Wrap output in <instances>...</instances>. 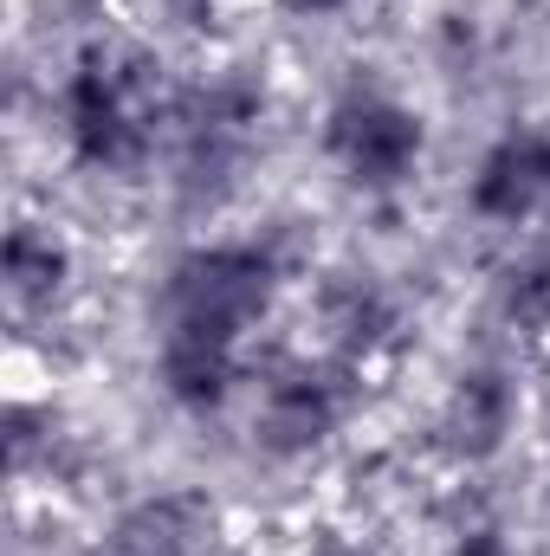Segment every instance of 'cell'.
Segmentation results:
<instances>
[{
	"instance_id": "cell-4",
	"label": "cell",
	"mask_w": 550,
	"mask_h": 556,
	"mask_svg": "<svg viewBox=\"0 0 550 556\" xmlns=\"http://www.w3.org/2000/svg\"><path fill=\"white\" fill-rule=\"evenodd\" d=\"M421 149H427L421 117H414L402 98H389V91L350 85L324 111V155L343 168V181H357L370 194L402 188L414 168H421Z\"/></svg>"
},
{
	"instance_id": "cell-6",
	"label": "cell",
	"mask_w": 550,
	"mask_h": 556,
	"mask_svg": "<svg viewBox=\"0 0 550 556\" xmlns=\"http://www.w3.org/2000/svg\"><path fill=\"white\" fill-rule=\"evenodd\" d=\"M466 201L492 227H518V220L545 214L550 207V130H505L479 155Z\"/></svg>"
},
{
	"instance_id": "cell-3",
	"label": "cell",
	"mask_w": 550,
	"mask_h": 556,
	"mask_svg": "<svg viewBox=\"0 0 550 556\" xmlns=\"http://www.w3.org/2000/svg\"><path fill=\"white\" fill-rule=\"evenodd\" d=\"M266 98L253 78L240 72H214L195 78L168 98V124H175V162H182V188L188 194H221L247 149H253V124H260Z\"/></svg>"
},
{
	"instance_id": "cell-17",
	"label": "cell",
	"mask_w": 550,
	"mask_h": 556,
	"mask_svg": "<svg viewBox=\"0 0 550 556\" xmlns=\"http://www.w3.org/2000/svg\"><path fill=\"white\" fill-rule=\"evenodd\" d=\"M291 13H311V20H324V13H350L357 0H285Z\"/></svg>"
},
{
	"instance_id": "cell-8",
	"label": "cell",
	"mask_w": 550,
	"mask_h": 556,
	"mask_svg": "<svg viewBox=\"0 0 550 556\" xmlns=\"http://www.w3.org/2000/svg\"><path fill=\"white\" fill-rule=\"evenodd\" d=\"M214 531H221V511L201 492H155L104 531L98 556H208Z\"/></svg>"
},
{
	"instance_id": "cell-10",
	"label": "cell",
	"mask_w": 550,
	"mask_h": 556,
	"mask_svg": "<svg viewBox=\"0 0 550 556\" xmlns=\"http://www.w3.org/2000/svg\"><path fill=\"white\" fill-rule=\"evenodd\" d=\"M324 330H330V350L343 356V363H370V356H383V350H396L402 343V304H396V291L389 285H376V278H337V285H324Z\"/></svg>"
},
{
	"instance_id": "cell-7",
	"label": "cell",
	"mask_w": 550,
	"mask_h": 556,
	"mask_svg": "<svg viewBox=\"0 0 550 556\" xmlns=\"http://www.w3.org/2000/svg\"><path fill=\"white\" fill-rule=\"evenodd\" d=\"M512 427H518V389H512V376L505 369H466L447 389V402H440L434 440H440L447 459L479 466V459H492L512 440Z\"/></svg>"
},
{
	"instance_id": "cell-13",
	"label": "cell",
	"mask_w": 550,
	"mask_h": 556,
	"mask_svg": "<svg viewBox=\"0 0 550 556\" xmlns=\"http://www.w3.org/2000/svg\"><path fill=\"white\" fill-rule=\"evenodd\" d=\"M7 446L20 472H52L65 453V427L52 420V408H13L7 415Z\"/></svg>"
},
{
	"instance_id": "cell-14",
	"label": "cell",
	"mask_w": 550,
	"mask_h": 556,
	"mask_svg": "<svg viewBox=\"0 0 550 556\" xmlns=\"http://www.w3.org/2000/svg\"><path fill=\"white\" fill-rule=\"evenodd\" d=\"M149 7L175 33H214V13H221V0H149Z\"/></svg>"
},
{
	"instance_id": "cell-16",
	"label": "cell",
	"mask_w": 550,
	"mask_h": 556,
	"mask_svg": "<svg viewBox=\"0 0 550 556\" xmlns=\"http://www.w3.org/2000/svg\"><path fill=\"white\" fill-rule=\"evenodd\" d=\"M311 556H376L363 538H343V531H324L317 544H311Z\"/></svg>"
},
{
	"instance_id": "cell-1",
	"label": "cell",
	"mask_w": 550,
	"mask_h": 556,
	"mask_svg": "<svg viewBox=\"0 0 550 556\" xmlns=\"http://www.w3.org/2000/svg\"><path fill=\"white\" fill-rule=\"evenodd\" d=\"M162 104V65L142 46H91L78 59V72L65 78L59 98V124H65V149L85 168H137L149 155V124Z\"/></svg>"
},
{
	"instance_id": "cell-5",
	"label": "cell",
	"mask_w": 550,
	"mask_h": 556,
	"mask_svg": "<svg viewBox=\"0 0 550 556\" xmlns=\"http://www.w3.org/2000/svg\"><path fill=\"white\" fill-rule=\"evenodd\" d=\"M357 402V382H350V363L343 356H285L266 389H260V408H253V433L260 446L278 459H298V453H317L343 415Z\"/></svg>"
},
{
	"instance_id": "cell-12",
	"label": "cell",
	"mask_w": 550,
	"mask_h": 556,
	"mask_svg": "<svg viewBox=\"0 0 550 556\" xmlns=\"http://www.w3.org/2000/svg\"><path fill=\"white\" fill-rule=\"evenodd\" d=\"M492 304L512 330L525 337H550V247H532L518 260H505L492 278Z\"/></svg>"
},
{
	"instance_id": "cell-11",
	"label": "cell",
	"mask_w": 550,
	"mask_h": 556,
	"mask_svg": "<svg viewBox=\"0 0 550 556\" xmlns=\"http://www.w3.org/2000/svg\"><path fill=\"white\" fill-rule=\"evenodd\" d=\"M0 273H7V298H13L20 311H46V304H59L65 285H72V247H65L52 227L20 220V227L7 233Z\"/></svg>"
},
{
	"instance_id": "cell-9",
	"label": "cell",
	"mask_w": 550,
	"mask_h": 556,
	"mask_svg": "<svg viewBox=\"0 0 550 556\" xmlns=\"http://www.w3.org/2000/svg\"><path fill=\"white\" fill-rule=\"evenodd\" d=\"M155 382H162V395H168L182 415H214V408H227V395H234V382H240V343L162 330Z\"/></svg>"
},
{
	"instance_id": "cell-15",
	"label": "cell",
	"mask_w": 550,
	"mask_h": 556,
	"mask_svg": "<svg viewBox=\"0 0 550 556\" xmlns=\"http://www.w3.org/2000/svg\"><path fill=\"white\" fill-rule=\"evenodd\" d=\"M447 556H518V551L505 544V531H499V525H460V531H453V544H447Z\"/></svg>"
},
{
	"instance_id": "cell-2",
	"label": "cell",
	"mask_w": 550,
	"mask_h": 556,
	"mask_svg": "<svg viewBox=\"0 0 550 556\" xmlns=\"http://www.w3.org/2000/svg\"><path fill=\"white\" fill-rule=\"evenodd\" d=\"M273 291H278L273 247H247V240L195 247V253H182L168 266V278H162V330L240 343L273 311Z\"/></svg>"
}]
</instances>
